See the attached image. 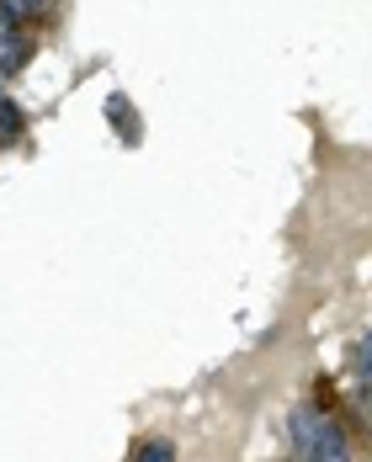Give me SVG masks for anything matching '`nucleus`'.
I'll return each instance as SVG.
<instances>
[{
	"mask_svg": "<svg viewBox=\"0 0 372 462\" xmlns=\"http://www.w3.org/2000/svg\"><path fill=\"white\" fill-rule=\"evenodd\" d=\"M53 0H0V27H22L33 16H43Z\"/></svg>",
	"mask_w": 372,
	"mask_h": 462,
	"instance_id": "3",
	"label": "nucleus"
},
{
	"mask_svg": "<svg viewBox=\"0 0 372 462\" xmlns=\"http://www.w3.org/2000/svg\"><path fill=\"white\" fill-rule=\"evenodd\" d=\"M351 367H357V377H362V383H372V329L362 335V346L351 351Z\"/></svg>",
	"mask_w": 372,
	"mask_h": 462,
	"instance_id": "6",
	"label": "nucleus"
},
{
	"mask_svg": "<svg viewBox=\"0 0 372 462\" xmlns=\"http://www.w3.org/2000/svg\"><path fill=\"white\" fill-rule=\"evenodd\" d=\"M357 415L372 425V383H357Z\"/></svg>",
	"mask_w": 372,
	"mask_h": 462,
	"instance_id": "7",
	"label": "nucleus"
},
{
	"mask_svg": "<svg viewBox=\"0 0 372 462\" xmlns=\"http://www.w3.org/2000/svg\"><path fill=\"white\" fill-rule=\"evenodd\" d=\"M27 59H33V38H27L22 27H0V75L11 80Z\"/></svg>",
	"mask_w": 372,
	"mask_h": 462,
	"instance_id": "2",
	"label": "nucleus"
},
{
	"mask_svg": "<svg viewBox=\"0 0 372 462\" xmlns=\"http://www.w3.org/2000/svg\"><path fill=\"white\" fill-rule=\"evenodd\" d=\"M134 462H176V441H165V436H154V441H144Z\"/></svg>",
	"mask_w": 372,
	"mask_h": 462,
	"instance_id": "5",
	"label": "nucleus"
},
{
	"mask_svg": "<svg viewBox=\"0 0 372 462\" xmlns=\"http://www.w3.org/2000/svg\"><path fill=\"white\" fill-rule=\"evenodd\" d=\"M293 447H298L303 462H351L346 430H340L335 420H325L320 410H298V415H293Z\"/></svg>",
	"mask_w": 372,
	"mask_h": 462,
	"instance_id": "1",
	"label": "nucleus"
},
{
	"mask_svg": "<svg viewBox=\"0 0 372 462\" xmlns=\"http://www.w3.org/2000/svg\"><path fill=\"white\" fill-rule=\"evenodd\" d=\"M22 128H27L22 106H16V101H0V143H16L22 139Z\"/></svg>",
	"mask_w": 372,
	"mask_h": 462,
	"instance_id": "4",
	"label": "nucleus"
}]
</instances>
